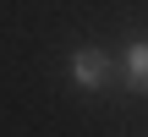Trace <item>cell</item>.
<instances>
[{
  "instance_id": "6da1fadb",
  "label": "cell",
  "mask_w": 148,
  "mask_h": 137,
  "mask_svg": "<svg viewBox=\"0 0 148 137\" xmlns=\"http://www.w3.org/2000/svg\"><path fill=\"white\" fill-rule=\"evenodd\" d=\"M104 77H110L104 49H77V55H71V82H77V88H104Z\"/></svg>"
},
{
  "instance_id": "7a4b0ae2",
  "label": "cell",
  "mask_w": 148,
  "mask_h": 137,
  "mask_svg": "<svg viewBox=\"0 0 148 137\" xmlns=\"http://www.w3.org/2000/svg\"><path fill=\"white\" fill-rule=\"evenodd\" d=\"M126 82H132L137 93H148V38H137V44L126 49Z\"/></svg>"
}]
</instances>
